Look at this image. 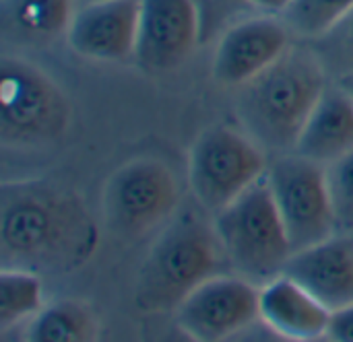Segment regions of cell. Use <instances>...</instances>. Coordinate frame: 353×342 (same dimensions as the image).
I'll list each match as a JSON object with an SVG mask.
<instances>
[{
    "label": "cell",
    "instance_id": "1",
    "mask_svg": "<svg viewBox=\"0 0 353 342\" xmlns=\"http://www.w3.org/2000/svg\"><path fill=\"white\" fill-rule=\"evenodd\" d=\"M97 244L95 219L70 190L37 180L2 186V266L64 275L83 266Z\"/></svg>",
    "mask_w": 353,
    "mask_h": 342
},
{
    "label": "cell",
    "instance_id": "2",
    "mask_svg": "<svg viewBox=\"0 0 353 342\" xmlns=\"http://www.w3.org/2000/svg\"><path fill=\"white\" fill-rule=\"evenodd\" d=\"M329 83L308 41H294L271 66L238 87L236 103L244 132L267 153H294Z\"/></svg>",
    "mask_w": 353,
    "mask_h": 342
},
{
    "label": "cell",
    "instance_id": "3",
    "mask_svg": "<svg viewBox=\"0 0 353 342\" xmlns=\"http://www.w3.org/2000/svg\"><path fill=\"white\" fill-rule=\"evenodd\" d=\"M186 209L176 213L153 242L137 281V306L143 312H176L184 297L228 264L213 217Z\"/></svg>",
    "mask_w": 353,
    "mask_h": 342
},
{
    "label": "cell",
    "instance_id": "4",
    "mask_svg": "<svg viewBox=\"0 0 353 342\" xmlns=\"http://www.w3.org/2000/svg\"><path fill=\"white\" fill-rule=\"evenodd\" d=\"M234 275L254 285L283 275L294 254L267 175L213 217Z\"/></svg>",
    "mask_w": 353,
    "mask_h": 342
},
{
    "label": "cell",
    "instance_id": "5",
    "mask_svg": "<svg viewBox=\"0 0 353 342\" xmlns=\"http://www.w3.org/2000/svg\"><path fill=\"white\" fill-rule=\"evenodd\" d=\"M267 171V151L252 136L230 126L201 132L188 155V184L199 209L209 217L230 206Z\"/></svg>",
    "mask_w": 353,
    "mask_h": 342
},
{
    "label": "cell",
    "instance_id": "6",
    "mask_svg": "<svg viewBox=\"0 0 353 342\" xmlns=\"http://www.w3.org/2000/svg\"><path fill=\"white\" fill-rule=\"evenodd\" d=\"M68 120L66 95L41 68L23 58H2L0 136L4 145H46L66 130Z\"/></svg>",
    "mask_w": 353,
    "mask_h": 342
},
{
    "label": "cell",
    "instance_id": "7",
    "mask_svg": "<svg viewBox=\"0 0 353 342\" xmlns=\"http://www.w3.org/2000/svg\"><path fill=\"white\" fill-rule=\"evenodd\" d=\"M174 171L157 159H134L118 167L103 190V221L110 233L139 239L168 223L178 211Z\"/></svg>",
    "mask_w": 353,
    "mask_h": 342
},
{
    "label": "cell",
    "instance_id": "8",
    "mask_svg": "<svg viewBox=\"0 0 353 342\" xmlns=\"http://www.w3.org/2000/svg\"><path fill=\"white\" fill-rule=\"evenodd\" d=\"M267 182L294 252L337 233L323 165L288 153L269 165Z\"/></svg>",
    "mask_w": 353,
    "mask_h": 342
},
{
    "label": "cell",
    "instance_id": "9",
    "mask_svg": "<svg viewBox=\"0 0 353 342\" xmlns=\"http://www.w3.org/2000/svg\"><path fill=\"white\" fill-rule=\"evenodd\" d=\"M259 295L261 287L240 275H215L176 308V324L192 341H225L259 320Z\"/></svg>",
    "mask_w": 353,
    "mask_h": 342
},
{
    "label": "cell",
    "instance_id": "10",
    "mask_svg": "<svg viewBox=\"0 0 353 342\" xmlns=\"http://www.w3.org/2000/svg\"><path fill=\"white\" fill-rule=\"evenodd\" d=\"M201 31L194 0H141L134 60L147 72L182 66Z\"/></svg>",
    "mask_w": 353,
    "mask_h": 342
},
{
    "label": "cell",
    "instance_id": "11",
    "mask_svg": "<svg viewBox=\"0 0 353 342\" xmlns=\"http://www.w3.org/2000/svg\"><path fill=\"white\" fill-rule=\"evenodd\" d=\"M294 33L279 14L250 17L230 27L213 56V76L228 87H242L271 66L290 45Z\"/></svg>",
    "mask_w": 353,
    "mask_h": 342
},
{
    "label": "cell",
    "instance_id": "12",
    "mask_svg": "<svg viewBox=\"0 0 353 342\" xmlns=\"http://www.w3.org/2000/svg\"><path fill=\"white\" fill-rule=\"evenodd\" d=\"M141 0H91L74 10L68 45L83 58L124 62L134 58Z\"/></svg>",
    "mask_w": 353,
    "mask_h": 342
},
{
    "label": "cell",
    "instance_id": "13",
    "mask_svg": "<svg viewBox=\"0 0 353 342\" xmlns=\"http://www.w3.org/2000/svg\"><path fill=\"white\" fill-rule=\"evenodd\" d=\"M331 312L353 303V237L335 235L298 250L283 270Z\"/></svg>",
    "mask_w": 353,
    "mask_h": 342
},
{
    "label": "cell",
    "instance_id": "14",
    "mask_svg": "<svg viewBox=\"0 0 353 342\" xmlns=\"http://www.w3.org/2000/svg\"><path fill=\"white\" fill-rule=\"evenodd\" d=\"M259 320L285 341L312 342L327 336L331 310L283 272L261 285Z\"/></svg>",
    "mask_w": 353,
    "mask_h": 342
},
{
    "label": "cell",
    "instance_id": "15",
    "mask_svg": "<svg viewBox=\"0 0 353 342\" xmlns=\"http://www.w3.org/2000/svg\"><path fill=\"white\" fill-rule=\"evenodd\" d=\"M353 151V97L331 81L304 124L294 153L323 167Z\"/></svg>",
    "mask_w": 353,
    "mask_h": 342
},
{
    "label": "cell",
    "instance_id": "16",
    "mask_svg": "<svg viewBox=\"0 0 353 342\" xmlns=\"http://www.w3.org/2000/svg\"><path fill=\"white\" fill-rule=\"evenodd\" d=\"M74 10V0H2V23L14 39L46 45L66 37Z\"/></svg>",
    "mask_w": 353,
    "mask_h": 342
},
{
    "label": "cell",
    "instance_id": "17",
    "mask_svg": "<svg viewBox=\"0 0 353 342\" xmlns=\"http://www.w3.org/2000/svg\"><path fill=\"white\" fill-rule=\"evenodd\" d=\"M99 334L97 318L89 306L72 299L43 306L27 322L25 341L31 342H89Z\"/></svg>",
    "mask_w": 353,
    "mask_h": 342
},
{
    "label": "cell",
    "instance_id": "18",
    "mask_svg": "<svg viewBox=\"0 0 353 342\" xmlns=\"http://www.w3.org/2000/svg\"><path fill=\"white\" fill-rule=\"evenodd\" d=\"M43 310L41 277L25 268L0 270V330L6 332L19 324H27Z\"/></svg>",
    "mask_w": 353,
    "mask_h": 342
},
{
    "label": "cell",
    "instance_id": "19",
    "mask_svg": "<svg viewBox=\"0 0 353 342\" xmlns=\"http://www.w3.org/2000/svg\"><path fill=\"white\" fill-rule=\"evenodd\" d=\"M308 45L331 81H341L353 74V8L325 33L308 39Z\"/></svg>",
    "mask_w": 353,
    "mask_h": 342
},
{
    "label": "cell",
    "instance_id": "20",
    "mask_svg": "<svg viewBox=\"0 0 353 342\" xmlns=\"http://www.w3.org/2000/svg\"><path fill=\"white\" fill-rule=\"evenodd\" d=\"M353 8V0H292L281 19L298 39H312Z\"/></svg>",
    "mask_w": 353,
    "mask_h": 342
},
{
    "label": "cell",
    "instance_id": "21",
    "mask_svg": "<svg viewBox=\"0 0 353 342\" xmlns=\"http://www.w3.org/2000/svg\"><path fill=\"white\" fill-rule=\"evenodd\" d=\"M337 231H353V151L325 167Z\"/></svg>",
    "mask_w": 353,
    "mask_h": 342
},
{
    "label": "cell",
    "instance_id": "22",
    "mask_svg": "<svg viewBox=\"0 0 353 342\" xmlns=\"http://www.w3.org/2000/svg\"><path fill=\"white\" fill-rule=\"evenodd\" d=\"M327 339L335 342H353V303L331 312Z\"/></svg>",
    "mask_w": 353,
    "mask_h": 342
},
{
    "label": "cell",
    "instance_id": "23",
    "mask_svg": "<svg viewBox=\"0 0 353 342\" xmlns=\"http://www.w3.org/2000/svg\"><path fill=\"white\" fill-rule=\"evenodd\" d=\"M250 4H254L256 8H261L265 14H283L285 8L292 4V0H246Z\"/></svg>",
    "mask_w": 353,
    "mask_h": 342
},
{
    "label": "cell",
    "instance_id": "24",
    "mask_svg": "<svg viewBox=\"0 0 353 342\" xmlns=\"http://www.w3.org/2000/svg\"><path fill=\"white\" fill-rule=\"evenodd\" d=\"M350 95L353 97V74H350V76H345V78H341V81H337Z\"/></svg>",
    "mask_w": 353,
    "mask_h": 342
},
{
    "label": "cell",
    "instance_id": "25",
    "mask_svg": "<svg viewBox=\"0 0 353 342\" xmlns=\"http://www.w3.org/2000/svg\"><path fill=\"white\" fill-rule=\"evenodd\" d=\"M85 2H91V0H85Z\"/></svg>",
    "mask_w": 353,
    "mask_h": 342
}]
</instances>
